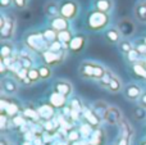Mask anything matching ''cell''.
I'll return each mask as SVG.
<instances>
[{
    "label": "cell",
    "mask_w": 146,
    "mask_h": 145,
    "mask_svg": "<svg viewBox=\"0 0 146 145\" xmlns=\"http://www.w3.org/2000/svg\"><path fill=\"white\" fill-rule=\"evenodd\" d=\"M38 72H40V77H41V81H46V80H50L51 76H53V68L46 64L41 63L37 66Z\"/></svg>",
    "instance_id": "29"
},
{
    "label": "cell",
    "mask_w": 146,
    "mask_h": 145,
    "mask_svg": "<svg viewBox=\"0 0 146 145\" xmlns=\"http://www.w3.org/2000/svg\"><path fill=\"white\" fill-rule=\"evenodd\" d=\"M68 105L72 108V109H74V110H80V112H82L83 110V108H85V105L82 104V102H81L78 98H72L71 100L68 102Z\"/></svg>",
    "instance_id": "39"
},
{
    "label": "cell",
    "mask_w": 146,
    "mask_h": 145,
    "mask_svg": "<svg viewBox=\"0 0 146 145\" xmlns=\"http://www.w3.org/2000/svg\"><path fill=\"white\" fill-rule=\"evenodd\" d=\"M142 62H144V64L146 66V57H142Z\"/></svg>",
    "instance_id": "48"
},
{
    "label": "cell",
    "mask_w": 146,
    "mask_h": 145,
    "mask_svg": "<svg viewBox=\"0 0 146 145\" xmlns=\"http://www.w3.org/2000/svg\"><path fill=\"white\" fill-rule=\"evenodd\" d=\"M23 45L31 50L32 53L42 54L45 50L49 49V43L44 37L42 31L40 30H31L27 31L23 36Z\"/></svg>",
    "instance_id": "3"
},
{
    "label": "cell",
    "mask_w": 146,
    "mask_h": 145,
    "mask_svg": "<svg viewBox=\"0 0 146 145\" xmlns=\"http://www.w3.org/2000/svg\"><path fill=\"white\" fill-rule=\"evenodd\" d=\"M27 78L30 80V81H31V84H32V85H35V84H37L38 81H41L40 72H38L37 66H36V67H32V68H30V69H28Z\"/></svg>",
    "instance_id": "35"
},
{
    "label": "cell",
    "mask_w": 146,
    "mask_h": 145,
    "mask_svg": "<svg viewBox=\"0 0 146 145\" xmlns=\"http://www.w3.org/2000/svg\"><path fill=\"white\" fill-rule=\"evenodd\" d=\"M67 139H68L69 143H76V141H81L82 136H81L78 128H72V130L67 134Z\"/></svg>",
    "instance_id": "38"
},
{
    "label": "cell",
    "mask_w": 146,
    "mask_h": 145,
    "mask_svg": "<svg viewBox=\"0 0 146 145\" xmlns=\"http://www.w3.org/2000/svg\"><path fill=\"white\" fill-rule=\"evenodd\" d=\"M132 116H133V120L137 121V122L146 121V109L142 108L141 105H136V107L132 109Z\"/></svg>",
    "instance_id": "32"
},
{
    "label": "cell",
    "mask_w": 146,
    "mask_h": 145,
    "mask_svg": "<svg viewBox=\"0 0 146 145\" xmlns=\"http://www.w3.org/2000/svg\"><path fill=\"white\" fill-rule=\"evenodd\" d=\"M123 87H124V85H123V82H122V80L119 78L117 74H114L106 90H108L110 94H118V92L123 91Z\"/></svg>",
    "instance_id": "27"
},
{
    "label": "cell",
    "mask_w": 146,
    "mask_h": 145,
    "mask_svg": "<svg viewBox=\"0 0 146 145\" xmlns=\"http://www.w3.org/2000/svg\"><path fill=\"white\" fill-rule=\"evenodd\" d=\"M104 37L106 39L108 43L114 44V45H118V44L123 40V36L119 32L118 27H113V26H110L109 28H106V30L104 31Z\"/></svg>",
    "instance_id": "19"
},
{
    "label": "cell",
    "mask_w": 146,
    "mask_h": 145,
    "mask_svg": "<svg viewBox=\"0 0 146 145\" xmlns=\"http://www.w3.org/2000/svg\"><path fill=\"white\" fill-rule=\"evenodd\" d=\"M117 127H118V136H121V138L132 139L135 136L133 126H132V123L129 122L126 117H123V120L119 122V125L117 126Z\"/></svg>",
    "instance_id": "17"
},
{
    "label": "cell",
    "mask_w": 146,
    "mask_h": 145,
    "mask_svg": "<svg viewBox=\"0 0 146 145\" xmlns=\"http://www.w3.org/2000/svg\"><path fill=\"white\" fill-rule=\"evenodd\" d=\"M10 126H12V118L8 117L5 113H0V130L4 132Z\"/></svg>",
    "instance_id": "37"
},
{
    "label": "cell",
    "mask_w": 146,
    "mask_h": 145,
    "mask_svg": "<svg viewBox=\"0 0 146 145\" xmlns=\"http://www.w3.org/2000/svg\"><path fill=\"white\" fill-rule=\"evenodd\" d=\"M105 141H106V135L101 127L95 128L92 135L88 139V144L90 145H105Z\"/></svg>",
    "instance_id": "23"
},
{
    "label": "cell",
    "mask_w": 146,
    "mask_h": 145,
    "mask_svg": "<svg viewBox=\"0 0 146 145\" xmlns=\"http://www.w3.org/2000/svg\"><path fill=\"white\" fill-rule=\"evenodd\" d=\"M13 5V0H0V7H1V9H8V8H10Z\"/></svg>",
    "instance_id": "43"
},
{
    "label": "cell",
    "mask_w": 146,
    "mask_h": 145,
    "mask_svg": "<svg viewBox=\"0 0 146 145\" xmlns=\"http://www.w3.org/2000/svg\"><path fill=\"white\" fill-rule=\"evenodd\" d=\"M44 12H45L46 17H49V19L58 17V15H60V3L56 0H50L45 4Z\"/></svg>",
    "instance_id": "21"
},
{
    "label": "cell",
    "mask_w": 146,
    "mask_h": 145,
    "mask_svg": "<svg viewBox=\"0 0 146 145\" xmlns=\"http://www.w3.org/2000/svg\"><path fill=\"white\" fill-rule=\"evenodd\" d=\"M144 1H146V0H144Z\"/></svg>",
    "instance_id": "50"
},
{
    "label": "cell",
    "mask_w": 146,
    "mask_h": 145,
    "mask_svg": "<svg viewBox=\"0 0 146 145\" xmlns=\"http://www.w3.org/2000/svg\"><path fill=\"white\" fill-rule=\"evenodd\" d=\"M8 73L10 74V72H9V68H8V66L4 63V62L0 61V74H1V77H8Z\"/></svg>",
    "instance_id": "42"
},
{
    "label": "cell",
    "mask_w": 146,
    "mask_h": 145,
    "mask_svg": "<svg viewBox=\"0 0 146 145\" xmlns=\"http://www.w3.org/2000/svg\"><path fill=\"white\" fill-rule=\"evenodd\" d=\"M108 68L100 62L91 61V59H86V61L81 62L78 66V76L82 80L86 81H95L99 82L106 73Z\"/></svg>",
    "instance_id": "1"
},
{
    "label": "cell",
    "mask_w": 146,
    "mask_h": 145,
    "mask_svg": "<svg viewBox=\"0 0 146 145\" xmlns=\"http://www.w3.org/2000/svg\"><path fill=\"white\" fill-rule=\"evenodd\" d=\"M60 15L66 19L74 21L80 14V3L77 0H60Z\"/></svg>",
    "instance_id": "5"
},
{
    "label": "cell",
    "mask_w": 146,
    "mask_h": 145,
    "mask_svg": "<svg viewBox=\"0 0 146 145\" xmlns=\"http://www.w3.org/2000/svg\"><path fill=\"white\" fill-rule=\"evenodd\" d=\"M0 89H1V95H5V96H14V95L19 91V82L13 76L1 77Z\"/></svg>",
    "instance_id": "8"
},
{
    "label": "cell",
    "mask_w": 146,
    "mask_h": 145,
    "mask_svg": "<svg viewBox=\"0 0 146 145\" xmlns=\"http://www.w3.org/2000/svg\"><path fill=\"white\" fill-rule=\"evenodd\" d=\"M145 138H146V126H145Z\"/></svg>",
    "instance_id": "49"
},
{
    "label": "cell",
    "mask_w": 146,
    "mask_h": 145,
    "mask_svg": "<svg viewBox=\"0 0 146 145\" xmlns=\"http://www.w3.org/2000/svg\"><path fill=\"white\" fill-rule=\"evenodd\" d=\"M48 27L53 28L56 32H62L66 30H71V22L66 18H63L62 15H58L55 18H51L48 22Z\"/></svg>",
    "instance_id": "16"
},
{
    "label": "cell",
    "mask_w": 146,
    "mask_h": 145,
    "mask_svg": "<svg viewBox=\"0 0 146 145\" xmlns=\"http://www.w3.org/2000/svg\"><path fill=\"white\" fill-rule=\"evenodd\" d=\"M15 48L12 41H1L0 46V59H7L15 55Z\"/></svg>",
    "instance_id": "24"
},
{
    "label": "cell",
    "mask_w": 146,
    "mask_h": 145,
    "mask_svg": "<svg viewBox=\"0 0 146 145\" xmlns=\"http://www.w3.org/2000/svg\"><path fill=\"white\" fill-rule=\"evenodd\" d=\"M109 107H110V105H109L105 100H96V102H94L92 105H91V108H92V110L96 113V116H98L99 118H101L103 121L105 120V116H106V113H108Z\"/></svg>",
    "instance_id": "22"
},
{
    "label": "cell",
    "mask_w": 146,
    "mask_h": 145,
    "mask_svg": "<svg viewBox=\"0 0 146 145\" xmlns=\"http://www.w3.org/2000/svg\"><path fill=\"white\" fill-rule=\"evenodd\" d=\"M22 145H35V144H33V141H26L25 140V143H23Z\"/></svg>",
    "instance_id": "47"
},
{
    "label": "cell",
    "mask_w": 146,
    "mask_h": 145,
    "mask_svg": "<svg viewBox=\"0 0 146 145\" xmlns=\"http://www.w3.org/2000/svg\"><path fill=\"white\" fill-rule=\"evenodd\" d=\"M139 105H141L142 108H145V109H146V90H144V94H142L141 99H140Z\"/></svg>",
    "instance_id": "44"
},
{
    "label": "cell",
    "mask_w": 146,
    "mask_h": 145,
    "mask_svg": "<svg viewBox=\"0 0 146 145\" xmlns=\"http://www.w3.org/2000/svg\"><path fill=\"white\" fill-rule=\"evenodd\" d=\"M73 90H74L73 84L67 78H56L53 82V91L59 92V94H62L63 96L68 98V99L72 96Z\"/></svg>",
    "instance_id": "11"
},
{
    "label": "cell",
    "mask_w": 146,
    "mask_h": 145,
    "mask_svg": "<svg viewBox=\"0 0 146 145\" xmlns=\"http://www.w3.org/2000/svg\"><path fill=\"white\" fill-rule=\"evenodd\" d=\"M37 112L40 114L41 122H48V121H53L56 116V109L50 104V103H41L37 107Z\"/></svg>",
    "instance_id": "13"
},
{
    "label": "cell",
    "mask_w": 146,
    "mask_h": 145,
    "mask_svg": "<svg viewBox=\"0 0 146 145\" xmlns=\"http://www.w3.org/2000/svg\"><path fill=\"white\" fill-rule=\"evenodd\" d=\"M137 145H146V138H142L141 140L137 143Z\"/></svg>",
    "instance_id": "46"
},
{
    "label": "cell",
    "mask_w": 146,
    "mask_h": 145,
    "mask_svg": "<svg viewBox=\"0 0 146 145\" xmlns=\"http://www.w3.org/2000/svg\"><path fill=\"white\" fill-rule=\"evenodd\" d=\"M86 45H87V36L82 32H77L74 33L73 36L72 41L69 43L68 49H69V53L72 54H80L85 50Z\"/></svg>",
    "instance_id": "10"
},
{
    "label": "cell",
    "mask_w": 146,
    "mask_h": 145,
    "mask_svg": "<svg viewBox=\"0 0 146 145\" xmlns=\"http://www.w3.org/2000/svg\"><path fill=\"white\" fill-rule=\"evenodd\" d=\"M132 72H133V74L137 78L146 81V66L144 64L142 59L140 62H137V63L132 64Z\"/></svg>",
    "instance_id": "28"
},
{
    "label": "cell",
    "mask_w": 146,
    "mask_h": 145,
    "mask_svg": "<svg viewBox=\"0 0 146 145\" xmlns=\"http://www.w3.org/2000/svg\"><path fill=\"white\" fill-rule=\"evenodd\" d=\"M22 114H23V117L31 123H40L41 122V118L37 112V108L32 107V105H23Z\"/></svg>",
    "instance_id": "20"
},
{
    "label": "cell",
    "mask_w": 146,
    "mask_h": 145,
    "mask_svg": "<svg viewBox=\"0 0 146 145\" xmlns=\"http://www.w3.org/2000/svg\"><path fill=\"white\" fill-rule=\"evenodd\" d=\"M113 145H114V144H113Z\"/></svg>",
    "instance_id": "51"
},
{
    "label": "cell",
    "mask_w": 146,
    "mask_h": 145,
    "mask_svg": "<svg viewBox=\"0 0 146 145\" xmlns=\"http://www.w3.org/2000/svg\"><path fill=\"white\" fill-rule=\"evenodd\" d=\"M82 121L83 122H86V123H88V125H90L91 127H94V128H99L101 126V122H103V120L96 116V113L94 112L91 107H85L83 108V110H82Z\"/></svg>",
    "instance_id": "14"
},
{
    "label": "cell",
    "mask_w": 146,
    "mask_h": 145,
    "mask_svg": "<svg viewBox=\"0 0 146 145\" xmlns=\"http://www.w3.org/2000/svg\"><path fill=\"white\" fill-rule=\"evenodd\" d=\"M133 15L139 22L146 23V1L140 0L133 8Z\"/></svg>",
    "instance_id": "26"
},
{
    "label": "cell",
    "mask_w": 146,
    "mask_h": 145,
    "mask_svg": "<svg viewBox=\"0 0 146 145\" xmlns=\"http://www.w3.org/2000/svg\"><path fill=\"white\" fill-rule=\"evenodd\" d=\"M30 0H13V5H14L17 9H25L28 5Z\"/></svg>",
    "instance_id": "41"
},
{
    "label": "cell",
    "mask_w": 146,
    "mask_h": 145,
    "mask_svg": "<svg viewBox=\"0 0 146 145\" xmlns=\"http://www.w3.org/2000/svg\"><path fill=\"white\" fill-rule=\"evenodd\" d=\"M118 49H119V51H121L122 54L127 55L132 49H135V44L132 43L131 40H128V39H123V40L118 44Z\"/></svg>",
    "instance_id": "30"
},
{
    "label": "cell",
    "mask_w": 146,
    "mask_h": 145,
    "mask_svg": "<svg viewBox=\"0 0 146 145\" xmlns=\"http://www.w3.org/2000/svg\"><path fill=\"white\" fill-rule=\"evenodd\" d=\"M0 109H1L0 113H5L8 117L13 118L22 113L23 107L18 102H15V100L13 99V96L1 95V99H0Z\"/></svg>",
    "instance_id": "4"
},
{
    "label": "cell",
    "mask_w": 146,
    "mask_h": 145,
    "mask_svg": "<svg viewBox=\"0 0 146 145\" xmlns=\"http://www.w3.org/2000/svg\"><path fill=\"white\" fill-rule=\"evenodd\" d=\"M114 145H132V139L121 138V136H118L117 140L114 141Z\"/></svg>",
    "instance_id": "40"
},
{
    "label": "cell",
    "mask_w": 146,
    "mask_h": 145,
    "mask_svg": "<svg viewBox=\"0 0 146 145\" xmlns=\"http://www.w3.org/2000/svg\"><path fill=\"white\" fill-rule=\"evenodd\" d=\"M0 145H12V144H10V141L8 140L5 136H3L1 140H0Z\"/></svg>",
    "instance_id": "45"
},
{
    "label": "cell",
    "mask_w": 146,
    "mask_h": 145,
    "mask_svg": "<svg viewBox=\"0 0 146 145\" xmlns=\"http://www.w3.org/2000/svg\"><path fill=\"white\" fill-rule=\"evenodd\" d=\"M124 57H126V61L128 62L131 66H132V64H135V63H137V62H140L142 59V55L139 53V50H137L136 48L132 49V50L129 51L127 55H124Z\"/></svg>",
    "instance_id": "33"
},
{
    "label": "cell",
    "mask_w": 146,
    "mask_h": 145,
    "mask_svg": "<svg viewBox=\"0 0 146 145\" xmlns=\"http://www.w3.org/2000/svg\"><path fill=\"white\" fill-rule=\"evenodd\" d=\"M17 32V19L13 14H5V23L0 28L1 41H12Z\"/></svg>",
    "instance_id": "6"
},
{
    "label": "cell",
    "mask_w": 146,
    "mask_h": 145,
    "mask_svg": "<svg viewBox=\"0 0 146 145\" xmlns=\"http://www.w3.org/2000/svg\"><path fill=\"white\" fill-rule=\"evenodd\" d=\"M49 103L55 109H63L64 107L68 105V98L63 96L62 94H59L56 91H51L50 95H49Z\"/></svg>",
    "instance_id": "18"
},
{
    "label": "cell",
    "mask_w": 146,
    "mask_h": 145,
    "mask_svg": "<svg viewBox=\"0 0 146 145\" xmlns=\"http://www.w3.org/2000/svg\"><path fill=\"white\" fill-rule=\"evenodd\" d=\"M122 92H123V96L126 98L128 102L136 103V102H140V99H141L142 94H144V89L141 87L140 84L132 81V82H128V84L124 85Z\"/></svg>",
    "instance_id": "7"
},
{
    "label": "cell",
    "mask_w": 146,
    "mask_h": 145,
    "mask_svg": "<svg viewBox=\"0 0 146 145\" xmlns=\"http://www.w3.org/2000/svg\"><path fill=\"white\" fill-rule=\"evenodd\" d=\"M114 74H115V73H113V72H111L110 69L108 68V71H106V73L104 74V77L100 80V81L98 82V84H99V86H100V87H103V89H105V90H106V89H108V86H109V84H110V81H111V78H113V76H114Z\"/></svg>",
    "instance_id": "36"
},
{
    "label": "cell",
    "mask_w": 146,
    "mask_h": 145,
    "mask_svg": "<svg viewBox=\"0 0 146 145\" xmlns=\"http://www.w3.org/2000/svg\"><path fill=\"white\" fill-rule=\"evenodd\" d=\"M110 14H106L104 12L95 9H90L85 14V28L92 32H100L105 31L110 27Z\"/></svg>",
    "instance_id": "2"
},
{
    "label": "cell",
    "mask_w": 146,
    "mask_h": 145,
    "mask_svg": "<svg viewBox=\"0 0 146 145\" xmlns=\"http://www.w3.org/2000/svg\"><path fill=\"white\" fill-rule=\"evenodd\" d=\"M73 36H74V33H73L72 30H66V31H62V32H58V40L60 41L62 44H64V45L68 46L69 43L72 41Z\"/></svg>",
    "instance_id": "31"
},
{
    "label": "cell",
    "mask_w": 146,
    "mask_h": 145,
    "mask_svg": "<svg viewBox=\"0 0 146 145\" xmlns=\"http://www.w3.org/2000/svg\"><path fill=\"white\" fill-rule=\"evenodd\" d=\"M92 5H94L95 9L106 13V14H110L114 9V1L113 0H94Z\"/></svg>",
    "instance_id": "25"
},
{
    "label": "cell",
    "mask_w": 146,
    "mask_h": 145,
    "mask_svg": "<svg viewBox=\"0 0 146 145\" xmlns=\"http://www.w3.org/2000/svg\"><path fill=\"white\" fill-rule=\"evenodd\" d=\"M117 27H118L119 32L122 33L123 39L133 36L135 31H136V26H135L133 21L129 19V18H123V19H121L118 22V25H117Z\"/></svg>",
    "instance_id": "15"
},
{
    "label": "cell",
    "mask_w": 146,
    "mask_h": 145,
    "mask_svg": "<svg viewBox=\"0 0 146 145\" xmlns=\"http://www.w3.org/2000/svg\"><path fill=\"white\" fill-rule=\"evenodd\" d=\"M42 33H44V37H45V40L49 43V45H50L51 43H54V41L58 40V32H56V31H54L53 28H50V27L44 28Z\"/></svg>",
    "instance_id": "34"
},
{
    "label": "cell",
    "mask_w": 146,
    "mask_h": 145,
    "mask_svg": "<svg viewBox=\"0 0 146 145\" xmlns=\"http://www.w3.org/2000/svg\"><path fill=\"white\" fill-rule=\"evenodd\" d=\"M122 120H123V113H122L121 108L117 107V105H110L104 122L109 126H118Z\"/></svg>",
    "instance_id": "12"
},
{
    "label": "cell",
    "mask_w": 146,
    "mask_h": 145,
    "mask_svg": "<svg viewBox=\"0 0 146 145\" xmlns=\"http://www.w3.org/2000/svg\"><path fill=\"white\" fill-rule=\"evenodd\" d=\"M40 58L44 64L49 67H56L60 66L67 58V53H53L50 50H45L42 54H40Z\"/></svg>",
    "instance_id": "9"
}]
</instances>
